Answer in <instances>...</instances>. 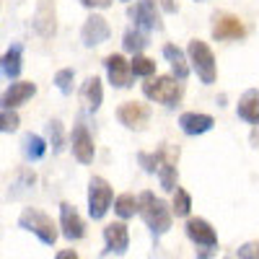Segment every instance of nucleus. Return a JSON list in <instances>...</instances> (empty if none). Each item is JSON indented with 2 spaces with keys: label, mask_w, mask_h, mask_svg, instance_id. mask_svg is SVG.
Instances as JSON below:
<instances>
[{
  "label": "nucleus",
  "mask_w": 259,
  "mask_h": 259,
  "mask_svg": "<svg viewBox=\"0 0 259 259\" xmlns=\"http://www.w3.org/2000/svg\"><path fill=\"white\" fill-rule=\"evenodd\" d=\"M143 94L150 101H158L163 106H177L182 101V80H177L174 75H156V78H148L143 83Z\"/></svg>",
  "instance_id": "7ed1b4c3"
},
{
  "label": "nucleus",
  "mask_w": 259,
  "mask_h": 259,
  "mask_svg": "<svg viewBox=\"0 0 259 259\" xmlns=\"http://www.w3.org/2000/svg\"><path fill=\"white\" fill-rule=\"evenodd\" d=\"M80 6H85V8H109L112 6V0H80Z\"/></svg>",
  "instance_id": "473e14b6"
},
{
  "label": "nucleus",
  "mask_w": 259,
  "mask_h": 259,
  "mask_svg": "<svg viewBox=\"0 0 259 259\" xmlns=\"http://www.w3.org/2000/svg\"><path fill=\"white\" fill-rule=\"evenodd\" d=\"M163 57L168 60L171 75H174L177 80H184V78L189 75V60H187V55H184L177 45H166V47H163Z\"/></svg>",
  "instance_id": "aec40b11"
},
{
  "label": "nucleus",
  "mask_w": 259,
  "mask_h": 259,
  "mask_svg": "<svg viewBox=\"0 0 259 259\" xmlns=\"http://www.w3.org/2000/svg\"><path fill=\"white\" fill-rule=\"evenodd\" d=\"M101 99H104V91H101V80H99L96 75L85 78L83 89H80V101H83V106H85L89 112H96L99 106H101Z\"/></svg>",
  "instance_id": "412c9836"
},
{
  "label": "nucleus",
  "mask_w": 259,
  "mask_h": 259,
  "mask_svg": "<svg viewBox=\"0 0 259 259\" xmlns=\"http://www.w3.org/2000/svg\"><path fill=\"white\" fill-rule=\"evenodd\" d=\"M21 150H24V156L29 161H39V158H45V153H47V143H45V138H39L34 133H26L24 140H21Z\"/></svg>",
  "instance_id": "b1692460"
},
{
  "label": "nucleus",
  "mask_w": 259,
  "mask_h": 259,
  "mask_svg": "<svg viewBox=\"0 0 259 259\" xmlns=\"http://www.w3.org/2000/svg\"><path fill=\"white\" fill-rule=\"evenodd\" d=\"M246 26L239 16L231 13H215L212 16V39L215 41H228V39H244Z\"/></svg>",
  "instance_id": "6e6552de"
},
{
  "label": "nucleus",
  "mask_w": 259,
  "mask_h": 259,
  "mask_svg": "<svg viewBox=\"0 0 259 259\" xmlns=\"http://www.w3.org/2000/svg\"><path fill=\"white\" fill-rule=\"evenodd\" d=\"M0 68H3V75L8 80H16L24 70V60H21V45H13L6 55H3V62H0Z\"/></svg>",
  "instance_id": "4be33fe9"
},
{
  "label": "nucleus",
  "mask_w": 259,
  "mask_h": 259,
  "mask_svg": "<svg viewBox=\"0 0 259 259\" xmlns=\"http://www.w3.org/2000/svg\"><path fill=\"white\" fill-rule=\"evenodd\" d=\"M161 8L166 13H177L179 11V3H177V0H161Z\"/></svg>",
  "instance_id": "72a5a7b5"
},
{
  "label": "nucleus",
  "mask_w": 259,
  "mask_h": 259,
  "mask_svg": "<svg viewBox=\"0 0 259 259\" xmlns=\"http://www.w3.org/2000/svg\"><path fill=\"white\" fill-rule=\"evenodd\" d=\"M73 80H75V70L73 68H62L55 73V85L60 89V94H73Z\"/></svg>",
  "instance_id": "c85d7f7f"
},
{
  "label": "nucleus",
  "mask_w": 259,
  "mask_h": 259,
  "mask_svg": "<svg viewBox=\"0 0 259 259\" xmlns=\"http://www.w3.org/2000/svg\"><path fill=\"white\" fill-rule=\"evenodd\" d=\"M34 94H36V83H31V80L11 83L3 94V109H16V106H21L24 101H29Z\"/></svg>",
  "instance_id": "f3484780"
},
{
  "label": "nucleus",
  "mask_w": 259,
  "mask_h": 259,
  "mask_svg": "<svg viewBox=\"0 0 259 259\" xmlns=\"http://www.w3.org/2000/svg\"><path fill=\"white\" fill-rule=\"evenodd\" d=\"M236 114H239L244 122L249 124H259V91L256 89H249L239 104H236Z\"/></svg>",
  "instance_id": "6ab92c4d"
},
{
  "label": "nucleus",
  "mask_w": 259,
  "mask_h": 259,
  "mask_svg": "<svg viewBox=\"0 0 259 259\" xmlns=\"http://www.w3.org/2000/svg\"><path fill=\"white\" fill-rule=\"evenodd\" d=\"M130 68H133V75H138V78H153L156 62L150 57H145V55H135L133 60H130Z\"/></svg>",
  "instance_id": "a878e982"
},
{
  "label": "nucleus",
  "mask_w": 259,
  "mask_h": 259,
  "mask_svg": "<svg viewBox=\"0 0 259 259\" xmlns=\"http://www.w3.org/2000/svg\"><path fill=\"white\" fill-rule=\"evenodd\" d=\"M212 124H215V119L202 112H184L179 117V127L184 135H202L207 130H212Z\"/></svg>",
  "instance_id": "a211bd4d"
},
{
  "label": "nucleus",
  "mask_w": 259,
  "mask_h": 259,
  "mask_svg": "<svg viewBox=\"0 0 259 259\" xmlns=\"http://www.w3.org/2000/svg\"><path fill=\"white\" fill-rule=\"evenodd\" d=\"M104 251L106 254H124L127 251V246H130V231H127V226L122 223V221H117V223H109L104 228Z\"/></svg>",
  "instance_id": "dca6fc26"
},
{
  "label": "nucleus",
  "mask_w": 259,
  "mask_h": 259,
  "mask_svg": "<svg viewBox=\"0 0 259 259\" xmlns=\"http://www.w3.org/2000/svg\"><path fill=\"white\" fill-rule=\"evenodd\" d=\"M60 228H62V236L68 241H78L85 236V221L80 218L75 205H70V202L60 205Z\"/></svg>",
  "instance_id": "4468645a"
},
{
  "label": "nucleus",
  "mask_w": 259,
  "mask_h": 259,
  "mask_svg": "<svg viewBox=\"0 0 259 259\" xmlns=\"http://www.w3.org/2000/svg\"><path fill=\"white\" fill-rule=\"evenodd\" d=\"M122 47H124V52H130V55H143V50L148 47V36H145V31H140V29H127L124 31V36H122Z\"/></svg>",
  "instance_id": "393cba45"
},
{
  "label": "nucleus",
  "mask_w": 259,
  "mask_h": 259,
  "mask_svg": "<svg viewBox=\"0 0 259 259\" xmlns=\"http://www.w3.org/2000/svg\"><path fill=\"white\" fill-rule=\"evenodd\" d=\"M112 200H114V192L109 187L104 177H91L89 182V215L94 221H101L106 210L112 207Z\"/></svg>",
  "instance_id": "39448f33"
},
{
  "label": "nucleus",
  "mask_w": 259,
  "mask_h": 259,
  "mask_svg": "<svg viewBox=\"0 0 259 259\" xmlns=\"http://www.w3.org/2000/svg\"><path fill=\"white\" fill-rule=\"evenodd\" d=\"M18 226L24 228V231H29V233H34L36 239H39L41 244H47V246H52V244L57 241V236H60L55 221L50 218L47 212H41L39 207H24V210H21Z\"/></svg>",
  "instance_id": "f03ea898"
},
{
  "label": "nucleus",
  "mask_w": 259,
  "mask_h": 259,
  "mask_svg": "<svg viewBox=\"0 0 259 259\" xmlns=\"http://www.w3.org/2000/svg\"><path fill=\"white\" fill-rule=\"evenodd\" d=\"M215 254H218V249H200L197 251V259H212Z\"/></svg>",
  "instance_id": "c9c22d12"
},
{
  "label": "nucleus",
  "mask_w": 259,
  "mask_h": 259,
  "mask_svg": "<svg viewBox=\"0 0 259 259\" xmlns=\"http://www.w3.org/2000/svg\"><path fill=\"white\" fill-rule=\"evenodd\" d=\"M31 26L39 36H55L57 31V8H55V0H39V6L34 11V18H31Z\"/></svg>",
  "instance_id": "9b49d317"
},
{
  "label": "nucleus",
  "mask_w": 259,
  "mask_h": 259,
  "mask_svg": "<svg viewBox=\"0 0 259 259\" xmlns=\"http://www.w3.org/2000/svg\"><path fill=\"white\" fill-rule=\"evenodd\" d=\"M127 13L135 21V29H140V31H161L163 29L161 16L156 11V0H138Z\"/></svg>",
  "instance_id": "0eeeda50"
},
{
  "label": "nucleus",
  "mask_w": 259,
  "mask_h": 259,
  "mask_svg": "<svg viewBox=\"0 0 259 259\" xmlns=\"http://www.w3.org/2000/svg\"><path fill=\"white\" fill-rule=\"evenodd\" d=\"M55 259H78V254H75L73 249H62V251H57Z\"/></svg>",
  "instance_id": "f704fd0d"
},
{
  "label": "nucleus",
  "mask_w": 259,
  "mask_h": 259,
  "mask_svg": "<svg viewBox=\"0 0 259 259\" xmlns=\"http://www.w3.org/2000/svg\"><path fill=\"white\" fill-rule=\"evenodd\" d=\"M171 215H174V210L166 205V200L156 197L150 189L140 192V218L153 236H163L171 228Z\"/></svg>",
  "instance_id": "f257e3e1"
},
{
  "label": "nucleus",
  "mask_w": 259,
  "mask_h": 259,
  "mask_svg": "<svg viewBox=\"0 0 259 259\" xmlns=\"http://www.w3.org/2000/svg\"><path fill=\"white\" fill-rule=\"evenodd\" d=\"M104 68H106V78L114 89H130L133 85V68H130V62L124 60V55L114 52V55H106L104 60Z\"/></svg>",
  "instance_id": "1a4fd4ad"
},
{
  "label": "nucleus",
  "mask_w": 259,
  "mask_h": 259,
  "mask_svg": "<svg viewBox=\"0 0 259 259\" xmlns=\"http://www.w3.org/2000/svg\"><path fill=\"white\" fill-rule=\"evenodd\" d=\"M138 161H140V166L148 171V174H158V166H161L158 150H153V153H145V150H140V153H138Z\"/></svg>",
  "instance_id": "c756f323"
},
{
  "label": "nucleus",
  "mask_w": 259,
  "mask_h": 259,
  "mask_svg": "<svg viewBox=\"0 0 259 259\" xmlns=\"http://www.w3.org/2000/svg\"><path fill=\"white\" fill-rule=\"evenodd\" d=\"M187 55H189V62H192L194 73H197V78H200L205 85L215 83V78H218L215 55H212V50L205 45V41H202V39H192L189 45H187Z\"/></svg>",
  "instance_id": "20e7f679"
},
{
  "label": "nucleus",
  "mask_w": 259,
  "mask_h": 259,
  "mask_svg": "<svg viewBox=\"0 0 259 259\" xmlns=\"http://www.w3.org/2000/svg\"><path fill=\"white\" fill-rule=\"evenodd\" d=\"M236 254H239V259H259V241H246Z\"/></svg>",
  "instance_id": "2f4dec72"
},
{
  "label": "nucleus",
  "mask_w": 259,
  "mask_h": 259,
  "mask_svg": "<svg viewBox=\"0 0 259 259\" xmlns=\"http://www.w3.org/2000/svg\"><path fill=\"white\" fill-rule=\"evenodd\" d=\"M112 29L106 24V18L99 13H91L89 18L83 21V29H80V39H83V47H99L109 39Z\"/></svg>",
  "instance_id": "ddd939ff"
},
{
  "label": "nucleus",
  "mask_w": 259,
  "mask_h": 259,
  "mask_svg": "<svg viewBox=\"0 0 259 259\" xmlns=\"http://www.w3.org/2000/svg\"><path fill=\"white\" fill-rule=\"evenodd\" d=\"M0 130L3 133H16L18 130V114L13 109H3V114H0Z\"/></svg>",
  "instance_id": "7c9ffc66"
},
{
  "label": "nucleus",
  "mask_w": 259,
  "mask_h": 259,
  "mask_svg": "<svg viewBox=\"0 0 259 259\" xmlns=\"http://www.w3.org/2000/svg\"><path fill=\"white\" fill-rule=\"evenodd\" d=\"M117 119L127 130H143L150 119V106L143 101H124L117 106Z\"/></svg>",
  "instance_id": "9d476101"
},
{
  "label": "nucleus",
  "mask_w": 259,
  "mask_h": 259,
  "mask_svg": "<svg viewBox=\"0 0 259 259\" xmlns=\"http://www.w3.org/2000/svg\"><path fill=\"white\" fill-rule=\"evenodd\" d=\"M47 140H50L55 153H60V150L65 148V130H62L60 119H50L47 122Z\"/></svg>",
  "instance_id": "bb28decb"
},
{
  "label": "nucleus",
  "mask_w": 259,
  "mask_h": 259,
  "mask_svg": "<svg viewBox=\"0 0 259 259\" xmlns=\"http://www.w3.org/2000/svg\"><path fill=\"white\" fill-rule=\"evenodd\" d=\"M158 156H161V166H158V179L163 192H177V179H179V171H177V161H179V145H171L163 143L158 148Z\"/></svg>",
  "instance_id": "423d86ee"
},
{
  "label": "nucleus",
  "mask_w": 259,
  "mask_h": 259,
  "mask_svg": "<svg viewBox=\"0 0 259 259\" xmlns=\"http://www.w3.org/2000/svg\"><path fill=\"white\" fill-rule=\"evenodd\" d=\"M171 210H174L177 218H187L189 210H192V197H189V192L187 189H177L174 192V202H171Z\"/></svg>",
  "instance_id": "cd10ccee"
},
{
  "label": "nucleus",
  "mask_w": 259,
  "mask_h": 259,
  "mask_svg": "<svg viewBox=\"0 0 259 259\" xmlns=\"http://www.w3.org/2000/svg\"><path fill=\"white\" fill-rule=\"evenodd\" d=\"M184 231L189 236V241H194L197 246H202V249H218V233H215V228L205 218H189Z\"/></svg>",
  "instance_id": "2eb2a0df"
},
{
  "label": "nucleus",
  "mask_w": 259,
  "mask_h": 259,
  "mask_svg": "<svg viewBox=\"0 0 259 259\" xmlns=\"http://www.w3.org/2000/svg\"><path fill=\"white\" fill-rule=\"evenodd\" d=\"M70 148H73V156L78 163H91L96 156V148H94V138L89 133V127L83 122H75L73 133H70Z\"/></svg>",
  "instance_id": "f8f14e48"
},
{
  "label": "nucleus",
  "mask_w": 259,
  "mask_h": 259,
  "mask_svg": "<svg viewBox=\"0 0 259 259\" xmlns=\"http://www.w3.org/2000/svg\"><path fill=\"white\" fill-rule=\"evenodd\" d=\"M223 259H239V254H236V251H231V254H226Z\"/></svg>",
  "instance_id": "e433bc0d"
},
{
  "label": "nucleus",
  "mask_w": 259,
  "mask_h": 259,
  "mask_svg": "<svg viewBox=\"0 0 259 259\" xmlns=\"http://www.w3.org/2000/svg\"><path fill=\"white\" fill-rule=\"evenodd\" d=\"M114 212L122 221L135 218V215H140V197H135V194H130V192L119 194V197L114 200Z\"/></svg>",
  "instance_id": "5701e85b"
}]
</instances>
